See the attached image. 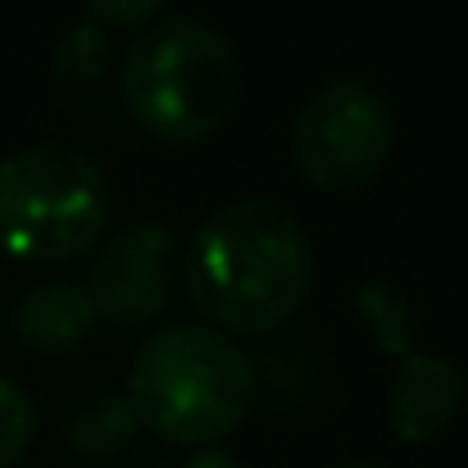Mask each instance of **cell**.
Wrapping results in <instances>:
<instances>
[{
  "instance_id": "cell-13",
  "label": "cell",
  "mask_w": 468,
  "mask_h": 468,
  "mask_svg": "<svg viewBox=\"0 0 468 468\" xmlns=\"http://www.w3.org/2000/svg\"><path fill=\"white\" fill-rule=\"evenodd\" d=\"M186 468H241L228 451H218V446H200L191 460H186Z\"/></svg>"
},
{
  "instance_id": "cell-4",
  "label": "cell",
  "mask_w": 468,
  "mask_h": 468,
  "mask_svg": "<svg viewBox=\"0 0 468 468\" xmlns=\"http://www.w3.org/2000/svg\"><path fill=\"white\" fill-rule=\"evenodd\" d=\"M110 182L78 146L41 142L0 159V250L18 264H69L101 246Z\"/></svg>"
},
{
  "instance_id": "cell-1",
  "label": "cell",
  "mask_w": 468,
  "mask_h": 468,
  "mask_svg": "<svg viewBox=\"0 0 468 468\" xmlns=\"http://www.w3.org/2000/svg\"><path fill=\"white\" fill-rule=\"evenodd\" d=\"M182 278L209 327L269 336L310 296V237L273 200H228L196 228Z\"/></svg>"
},
{
  "instance_id": "cell-8",
  "label": "cell",
  "mask_w": 468,
  "mask_h": 468,
  "mask_svg": "<svg viewBox=\"0 0 468 468\" xmlns=\"http://www.w3.org/2000/svg\"><path fill=\"white\" fill-rule=\"evenodd\" d=\"M9 323H14L18 346H27L37 355H64L96 332L101 310H96L91 292L78 282H41L14 305Z\"/></svg>"
},
{
  "instance_id": "cell-10",
  "label": "cell",
  "mask_w": 468,
  "mask_h": 468,
  "mask_svg": "<svg viewBox=\"0 0 468 468\" xmlns=\"http://www.w3.org/2000/svg\"><path fill=\"white\" fill-rule=\"evenodd\" d=\"M105 64H110V37H105L101 23H78L55 46V73L64 82L87 87V82H96L105 73Z\"/></svg>"
},
{
  "instance_id": "cell-9",
  "label": "cell",
  "mask_w": 468,
  "mask_h": 468,
  "mask_svg": "<svg viewBox=\"0 0 468 468\" xmlns=\"http://www.w3.org/2000/svg\"><path fill=\"white\" fill-rule=\"evenodd\" d=\"M355 314L364 318V327L373 332V341H378L382 350H391V355H414V350H410V346H414V323H410L405 301H400L391 287L364 282V287L355 292Z\"/></svg>"
},
{
  "instance_id": "cell-6",
  "label": "cell",
  "mask_w": 468,
  "mask_h": 468,
  "mask_svg": "<svg viewBox=\"0 0 468 468\" xmlns=\"http://www.w3.org/2000/svg\"><path fill=\"white\" fill-rule=\"evenodd\" d=\"M173 255V237L164 223H137L119 237H110L91 264L87 292L101 318L137 323L164 310V264Z\"/></svg>"
},
{
  "instance_id": "cell-7",
  "label": "cell",
  "mask_w": 468,
  "mask_h": 468,
  "mask_svg": "<svg viewBox=\"0 0 468 468\" xmlns=\"http://www.w3.org/2000/svg\"><path fill=\"white\" fill-rule=\"evenodd\" d=\"M464 405V368L451 355H405L391 382L387 419L405 446L437 441Z\"/></svg>"
},
{
  "instance_id": "cell-11",
  "label": "cell",
  "mask_w": 468,
  "mask_h": 468,
  "mask_svg": "<svg viewBox=\"0 0 468 468\" xmlns=\"http://www.w3.org/2000/svg\"><path fill=\"white\" fill-rule=\"evenodd\" d=\"M37 437V405L27 387L0 373V468H14Z\"/></svg>"
},
{
  "instance_id": "cell-12",
  "label": "cell",
  "mask_w": 468,
  "mask_h": 468,
  "mask_svg": "<svg viewBox=\"0 0 468 468\" xmlns=\"http://www.w3.org/2000/svg\"><path fill=\"white\" fill-rule=\"evenodd\" d=\"M101 27H151L168 0H82Z\"/></svg>"
},
{
  "instance_id": "cell-2",
  "label": "cell",
  "mask_w": 468,
  "mask_h": 468,
  "mask_svg": "<svg viewBox=\"0 0 468 468\" xmlns=\"http://www.w3.org/2000/svg\"><path fill=\"white\" fill-rule=\"evenodd\" d=\"M123 110L159 146H200L241 101V59L205 18H159L123 50Z\"/></svg>"
},
{
  "instance_id": "cell-3",
  "label": "cell",
  "mask_w": 468,
  "mask_h": 468,
  "mask_svg": "<svg viewBox=\"0 0 468 468\" xmlns=\"http://www.w3.org/2000/svg\"><path fill=\"white\" fill-rule=\"evenodd\" d=\"M128 405L173 446H218L255 405V368L228 332L209 323H177L137 346Z\"/></svg>"
},
{
  "instance_id": "cell-14",
  "label": "cell",
  "mask_w": 468,
  "mask_h": 468,
  "mask_svg": "<svg viewBox=\"0 0 468 468\" xmlns=\"http://www.w3.org/2000/svg\"><path fill=\"white\" fill-rule=\"evenodd\" d=\"M336 468H387V464H378V460H346V464H336Z\"/></svg>"
},
{
  "instance_id": "cell-5",
  "label": "cell",
  "mask_w": 468,
  "mask_h": 468,
  "mask_svg": "<svg viewBox=\"0 0 468 468\" xmlns=\"http://www.w3.org/2000/svg\"><path fill=\"white\" fill-rule=\"evenodd\" d=\"M391 142V105L355 78L323 82L292 119V159L318 191H355L378 177Z\"/></svg>"
}]
</instances>
